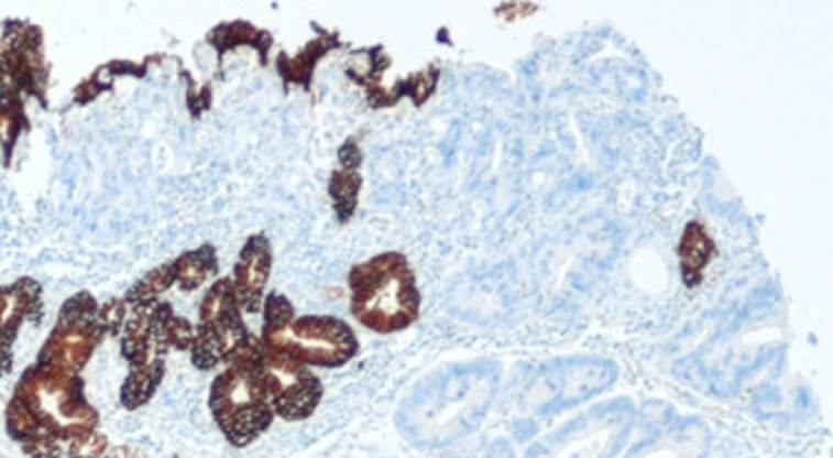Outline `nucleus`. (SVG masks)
I'll return each mask as SVG.
<instances>
[{
	"label": "nucleus",
	"instance_id": "1",
	"mask_svg": "<svg viewBox=\"0 0 833 458\" xmlns=\"http://www.w3.org/2000/svg\"><path fill=\"white\" fill-rule=\"evenodd\" d=\"M349 284L351 312L366 329L394 334L418 319L420 292L404 254L386 252L357 264Z\"/></svg>",
	"mask_w": 833,
	"mask_h": 458
},
{
	"label": "nucleus",
	"instance_id": "2",
	"mask_svg": "<svg viewBox=\"0 0 833 458\" xmlns=\"http://www.w3.org/2000/svg\"><path fill=\"white\" fill-rule=\"evenodd\" d=\"M262 344L272 355L289 357L304 367H341L357 355L359 341L349 324L333 317H296L289 299H264Z\"/></svg>",
	"mask_w": 833,
	"mask_h": 458
},
{
	"label": "nucleus",
	"instance_id": "3",
	"mask_svg": "<svg viewBox=\"0 0 833 458\" xmlns=\"http://www.w3.org/2000/svg\"><path fill=\"white\" fill-rule=\"evenodd\" d=\"M212 414L234 446H246L272 426L274 408L266 396L260 361H232L212 386Z\"/></svg>",
	"mask_w": 833,
	"mask_h": 458
},
{
	"label": "nucleus",
	"instance_id": "4",
	"mask_svg": "<svg viewBox=\"0 0 833 458\" xmlns=\"http://www.w3.org/2000/svg\"><path fill=\"white\" fill-rule=\"evenodd\" d=\"M260 374L274 414H280L286 422H302V418L316 412L324 386L299 361L272 355V351L264 349L260 359Z\"/></svg>",
	"mask_w": 833,
	"mask_h": 458
},
{
	"label": "nucleus",
	"instance_id": "5",
	"mask_svg": "<svg viewBox=\"0 0 833 458\" xmlns=\"http://www.w3.org/2000/svg\"><path fill=\"white\" fill-rule=\"evenodd\" d=\"M272 272V247L266 237L256 235L244 244L234 266V292L242 312H260L264 307V286Z\"/></svg>",
	"mask_w": 833,
	"mask_h": 458
},
{
	"label": "nucleus",
	"instance_id": "6",
	"mask_svg": "<svg viewBox=\"0 0 833 458\" xmlns=\"http://www.w3.org/2000/svg\"><path fill=\"white\" fill-rule=\"evenodd\" d=\"M341 165L333 172L329 193L333 199V209H337V217L341 222L357 212V199H359V189H361V175H359V165H361V150L353 140H349L347 145L341 150Z\"/></svg>",
	"mask_w": 833,
	"mask_h": 458
},
{
	"label": "nucleus",
	"instance_id": "7",
	"mask_svg": "<svg viewBox=\"0 0 833 458\" xmlns=\"http://www.w3.org/2000/svg\"><path fill=\"white\" fill-rule=\"evenodd\" d=\"M679 272L687 286H697L702 282L706 264L712 262V254L716 252V244L706 232L704 225L689 222L684 227L682 240H679Z\"/></svg>",
	"mask_w": 833,
	"mask_h": 458
},
{
	"label": "nucleus",
	"instance_id": "8",
	"mask_svg": "<svg viewBox=\"0 0 833 458\" xmlns=\"http://www.w3.org/2000/svg\"><path fill=\"white\" fill-rule=\"evenodd\" d=\"M169 266H172V280H175V284H179L185 292H191V290H197V286H202L209 276L215 274L217 257H215V250L202 247V250L182 254L179 260H175Z\"/></svg>",
	"mask_w": 833,
	"mask_h": 458
},
{
	"label": "nucleus",
	"instance_id": "9",
	"mask_svg": "<svg viewBox=\"0 0 833 458\" xmlns=\"http://www.w3.org/2000/svg\"><path fill=\"white\" fill-rule=\"evenodd\" d=\"M339 41L337 35L331 37H316L304 51L296 57H280V73L284 75L286 83H299V85H309L316 63L327 55L331 47H337Z\"/></svg>",
	"mask_w": 833,
	"mask_h": 458
},
{
	"label": "nucleus",
	"instance_id": "10",
	"mask_svg": "<svg viewBox=\"0 0 833 458\" xmlns=\"http://www.w3.org/2000/svg\"><path fill=\"white\" fill-rule=\"evenodd\" d=\"M68 454L70 458H102L108 454V441H105V436L100 434L85 432L70 438Z\"/></svg>",
	"mask_w": 833,
	"mask_h": 458
},
{
	"label": "nucleus",
	"instance_id": "11",
	"mask_svg": "<svg viewBox=\"0 0 833 458\" xmlns=\"http://www.w3.org/2000/svg\"><path fill=\"white\" fill-rule=\"evenodd\" d=\"M18 132H21V102H6L0 108V145L11 148Z\"/></svg>",
	"mask_w": 833,
	"mask_h": 458
},
{
	"label": "nucleus",
	"instance_id": "12",
	"mask_svg": "<svg viewBox=\"0 0 833 458\" xmlns=\"http://www.w3.org/2000/svg\"><path fill=\"white\" fill-rule=\"evenodd\" d=\"M102 458H147V456L132 446H118V448H110Z\"/></svg>",
	"mask_w": 833,
	"mask_h": 458
}]
</instances>
